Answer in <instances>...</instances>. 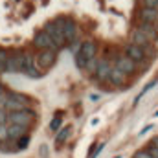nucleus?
Masks as SVG:
<instances>
[{
    "label": "nucleus",
    "instance_id": "f3484780",
    "mask_svg": "<svg viewBox=\"0 0 158 158\" xmlns=\"http://www.w3.org/2000/svg\"><path fill=\"white\" fill-rule=\"evenodd\" d=\"M70 134H72V125H64V127H61V131L55 134V145L61 147V145L68 140Z\"/></svg>",
    "mask_w": 158,
    "mask_h": 158
},
{
    "label": "nucleus",
    "instance_id": "c85d7f7f",
    "mask_svg": "<svg viewBox=\"0 0 158 158\" xmlns=\"http://www.w3.org/2000/svg\"><path fill=\"white\" fill-rule=\"evenodd\" d=\"M9 123V114L6 112V109H0V125H7Z\"/></svg>",
    "mask_w": 158,
    "mask_h": 158
},
{
    "label": "nucleus",
    "instance_id": "f257e3e1",
    "mask_svg": "<svg viewBox=\"0 0 158 158\" xmlns=\"http://www.w3.org/2000/svg\"><path fill=\"white\" fill-rule=\"evenodd\" d=\"M59 57V50H42L35 55V66L40 74H44L46 70H50Z\"/></svg>",
    "mask_w": 158,
    "mask_h": 158
},
{
    "label": "nucleus",
    "instance_id": "7ed1b4c3",
    "mask_svg": "<svg viewBox=\"0 0 158 158\" xmlns=\"http://www.w3.org/2000/svg\"><path fill=\"white\" fill-rule=\"evenodd\" d=\"M53 22L63 30V35H64L66 42H74L76 40V35H77V24H76V20H72L68 17H59Z\"/></svg>",
    "mask_w": 158,
    "mask_h": 158
},
{
    "label": "nucleus",
    "instance_id": "20e7f679",
    "mask_svg": "<svg viewBox=\"0 0 158 158\" xmlns=\"http://www.w3.org/2000/svg\"><path fill=\"white\" fill-rule=\"evenodd\" d=\"M24 57H26V50H13V52H9L7 74H22Z\"/></svg>",
    "mask_w": 158,
    "mask_h": 158
},
{
    "label": "nucleus",
    "instance_id": "c9c22d12",
    "mask_svg": "<svg viewBox=\"0 0 158 158\" xmlns=\"http://www.w3.org/2000/svg\"><path fill=\"white\" fill-rule=\"evenodd\" d=\"M2 94H6V92H4V86H2V83H0V96H2Z\"/></svg>",
    "mask_w": 158,
    "mask_h": 158
},
{
    "label": "nucleus",
    "instance_id": "473e14b6",
    "mask_svg": "<svg viewBox=\"0 0 158 158\" xmlns=\"http://www.w3.org/2000/svg\"><path fill=\"white\" fill-rule=\"evenodd\" d=\"M39 155H40L42 158H48V156H50V151H48V147H46L44 143L39 147Z\"/></svg>",
    "mask_w": 158,
    "mask_h": 158
},
{
    "label": "nucleus",
    "instance_id": "7c9ffc66",
    "mask_svg": "<svg viewBox=\"0 0 158 158\" xmlns=\"http://www.w3.org/2000/svg\"><path fill=\"white\" fill-rule=\"evenodd\" d=\"M145 151H147L153 158H158V147H155V145H151V143H149V145L145 147Z\"/></svg>",
    "mask_w": 158,
    "mask_h": 158
},
{
    "label": "nucleus",
    "instance_id": "393cba45",
    "mask_svg": "<svg viewBox=\"0 0 158 158\" xmlns=\"http://www.w3.org/2000/svg\"><path fill=\"white\" fill-rule=\"evenodd\" d=\"M74 59H76V66H77L79 70H86V59L81 55V53H77V55H74Z\"/></svg>",
    "mask_w": 158,
    "mask_h": 158
},
{
    "label": "nucleus",
    "instance_id": "1a4fd4ad",
    "mask_svg": "<svg viewBox=\"0 0 158 158\" xmlns=\"http://www.w3.org/2000/svg\"><path fill=\"white\" fill-rule=\"evenodd\" d=\"M112 68H114V64H112L109 59H99V66H98V70H96V74H94L96 81H99V83L109 81Z\"/></svg>",
    "mask_w": 158,
    "mask_h": 158
},
{
    "label": "nucleus",
    "instance_id": "e433bc0d",
    "mask_svg": "<svg viewBox=\"0 0 158 158\" xmlns=\"http://www.w3.org/2000/svg\"><path fill=\"white\" fill-rule=\"evenodd\" d=\"M155 116H158V110H156V112H155Z\"/></svg>",
    "mask_w": 158,
    "mask_h": 158
},
{
    "label": "nucleus",
    "instance_id": "5701e85b",
    "mask_svg": "<svg viewBox=\"0 0 158 158\" xmlns=\"http://www.w3.org/2000/svg\"><path fill=\"white\" fill-rule=\"evenodd\" d=\"M17 151H24L28 145H30V134H26V136H22V138H19L17 142Z\"/></svg>",
    "mask_w": 158,
    "mask_h": 158
},
{
    "label": "nucleus",
    "instance_id": "a878e982",
    "mask_svg": "<svg viewBox=\"0 0 158 158\" xmlns=\"http://www.w3.org/2000/svg\"><path fill=\"white\" fill-rule=\"evenodd\" d=\"M61 125H63V121L59 116H55V118L50 121V131H55V132H59L61 131Z\"/></svg>",
    "mask_w": 158,
    "mask_h": 158
},
{
    "label": "nucleus",
    "instance_id": "4be33fe9",
    "mask_svg": "<svg viewBox=\"0 0 158 158\" xmlns=\"http://www.w3.org/2000/svg\"><path fill=\"white\" fill-rule=\"evenodd\" d=\"M156 83H158V79H153L151 83H147V85L143 86V90H142V92L136 96V99H134V105H138V101H140V99H142V98H143V96H145L149 90H151V88H155V85H156Z\"/></svg>",
    "mask_w": 158,
    "mask_h": 158
},
{
    "label": "nucleus",
    "instance_id": "72a5a7b5",
    "mask_svg": "<svg viewBox=\"0 0 158 158\" xmlns=\"http://www.w3.org/2000/svg\"><path fill=\"white\" fill-rule=\"evenodd\" d=\"M151 129H153V125H145V127H143V131H140V134L143 136V134H145V132H149Z\"/></svg>",
    "mask_w": 158,
    "mask_h": 158
},
{
    "label": "nucleus",
    "instance_id": "a211bd4d",
    "mask_svg": "<svg viewBox=\"0 0 158 158\" xmlns=\"http://www.w3.org/2000/svg\"><path fill=\"white\" fill-rule=\"evenodd\" d=\"M7 96H9L13 101L20 103V105H24V107H28L30 103H33V99H31L30 96H26V94H20V92H7Z\"/></svg>",
    "mask_w": 158,
    "mask_h": 158
},
{
    "label": "nucleus",
    "instance_id": "39448f33",
    "mask_svg": "<svg viewBox=\"0 0 158 158\" xmlns=\"http://www.w3.org/2000/svg\"><path fill=\"white\" fill-rule=\"evenodd\" d=\"M44 31L50 35V39L53 40V44L57 46V50H59V48H63L64 44H68L66 39H64V35H63V30H61L55 22H48V24L44 26Z\"/></svg>",
    "mask_w": 158,
    "mask_h": 158
},
{
    "label": "nucleus",
    "instance_id": "6ab92c4d",
    "mask_svg": "<svg viewBox=\"0 0 158 158\" xmlns=\"http://www.w3.org/2000/svg\"><path fill=\"white\" fill-rule=\"evenodd\" d=\"M6 112L7 114H11V112H20V110H24V109H28V107H24V105H20V103H17V101H13L9 96H7V101H6Z\"/></svg>",
    "mask_w": 158,
    "mask_h": 158
},
{
    "label": "nucleus",
    "instance_id": "bb28decb",
    "mask_svg": "<svg viewBox=\"0 0 158 158\" xmlns=\"http://www.w3.org/2000/svg\"><path fill=\"white\" fill-rule=\"evenodd\" d=\"M140 7H149V9H158V0H140Z\"/></svg>",
    "mask_w": 158,
    "mask_h": 158
},
{
    "label": "nucleus",
    "instance_id": "f704fd0d",
    "mask_svg": "<svg viewBox=\"0 0 158 158\" xmlns=\"http://www.w3.org/2000/svg\"><path fill=\"white\" fill-rule=\"evenodd\" d=\"M151 145H155V147H158V136H153V140L149 142Z\"/></svg>",
    "mask_w": 158,
    "mask_h": 158
},
{
    "label": "nucleus",
    "instance_id": "f03ea898",
    "mask_svg": "<svg viewBox=\"0 0 158 158\" xmlns=\"http://www.w3.org/2000/svg\"><path fill=\"white\" fill-rule=\"evenodd\" d=\"M37 119V112L33 109H24L20 112H11L9 114V123H15V125H20V127H31L33 121Z\"/></svg>",
    "mask_w": 158,
    "mask_h": 158
},
{
    "label": "nucleus",
    "instance_id": "aec40b11",
    "mask_svg": "<svg viewBox=\"0 0 158 158\" xmlns=\"http://www.w3.org/2000/svg\"><path fill=\"white\" fill-rule=\"evenodd\" d=\"M7 61H9V52L0 48V74H7Z\"/></svg>",
    "mask_w": 158,
    "mask_h": 158
},
{
    "label": "nucleus",
    "instance_id": "412c9836",
    "mask_svg": "<svg viewBox=\"0 0 158 158\" xmlns=\"http://www.w3.org/2000/svg\"><path fill=\"white\" fill-rule=\"evenodd\" d=\"M105 149V143L101 142V143H94L92 147H90V151H88V156L86 158H98L101 155V151Z\"/></svg>",
    "mask_w": 158,
    "mask_h": 158
},
{
    "label": "nucleus",
    "instance_id": "4468645a",
    "mask_svg": "<svg viewBox=\"0 0 158 158\" xmlns=\"http://www.w3.org/2000/svg\"><path fill=\"white\" fill-rule=\"evenodd\" d=\"M147 39L151 40V42H155L158 40V26H153V24H145V22H138V26H136Z\"/></svg>",
    "mask_w": 158,
    "mask_h": 158
},
{
    "label": "nucleus",
    "instance_id": "2f4dec72",
    "mask_svg": "<svg viewBox=\"0 0 158 158\" xmlns=\"http://www.w3.org/2000/svg\"><path fill=\"white\" fill-rule=\"evenodd\" d=\"M132 158H153V156H151V155H149V153H147L145 149H142V151H136Z\"/></svg>",
    "mask_w": 158,
    "mask_h": 158
},
{
    "label": "nucleus",
    "instance_id": "58836bf2",
    "mask_svg": "<svg viewBox=\"0 0 158 158\" xmlns=\"http://www.w3.org/2000/svg\"><path fill=\"white\" fill-rule=\"evenodd\" d=\"M114 158H119V156H114Z\"/></svg>",
    "mask_w": 158,
    "mask_h": 158
},
{
    "label": "nucleus",
    "instance_id": "423d86ee",
    "mask_svg": "<svg viewBox=\"0 0 158 158\" xmlns=\"http://www.w3.org/2000/svg\"><path fill=\"white\" fill-rule=\"evenodd\" d=\"M114 66L121 70L125 76H132L134 72H136V68H138V64L132 61V59H129L125 53H121V55H116V59H114Z\"/></svg>",
    "mask_w": 158,
    "mask_h": 158
},
{
    "label": "nucleus",
    "instance_id": "2eb2a0df",
    "mask_svg": "<svg viewBox=\"0 0 158 158\" xmlns=\"http://www.w3.org/2000/svg\"><path fill=\"white\" fill-rule=\"evenodd\" d=\"M28 129L26 127H20V125H15V123H7V136H9V140H19V138H22V136H26L28 132H26Z\"/></svg>",
    "mask_w": 158,
    "mask_h": 158
},
{
    "label": "nucleus",
    "instance_id": "cd10ccee",
    "mask_svg": "<svg viewBox=\"0 0 158 158\" xmlns=\"http://www.w3.org/2000/svg\"><path fill=\"white\" fill-rule=\"evenodd\" d=\"M81 46H83L81 40H74V42L70 44V52H74V55H77L79 52H81Z\"/></svg>",
    "mask_w": 158,
    "mask_h": 158
},
{
    "label": "nucleus",
    "instance_id": "f8f14e48",
    "mask_svg": "<svg viewBox=\"0 0 158 158\" xmlns=\"http://www.w3.org/2000/svg\"><path fill=\"white\" fill-rule=\"evenodd\" d=\"M131 42L132 44H136V46H140V48H143V50H149V48H153V42L147 39L138 28H132V31H131Z\"/></svg>",
    "mask_w": 158,
    "mask_h": 158
},
{
    "label": "nucleus",
    "instance_id": "ddd939ff",
    "mask_svg": "<svg viewBox=\"0 0 158 158\" xmlns=\"http://www.w3.org/2000/svg\"><path fill=\"white\" fill-rule=\"evenodd\" d=\"M79 53H81L86 61L98 57V44H96V40H92V39L83 40V46H81V52H79Z\"/></svg>",
    "mask_w": 158,
    "mask_h": 158
},
{
    "label": "nucleus",
    "instance_id": "9d476101",
    "mask_svg": "<svg viewBox=\"0 0 158 158\" xmlns=\"http://www.w3.org/2000/svg\"><path fill=\"white\" fill-rule=\"evenodd\" d=\"M125 55H127L129 59H132L136 64H138V63H143V61H145V57H147L145 50H143V48H140V46H136V44H132V42L125 44Z\"/></svg>",
    "mask_w": 158,
    "mask_h": 158
},
{
    "label": "nucleus",
    "instance_id": "dca6fc26",
    "mask_svg": "<svg viewBox=\"0 0 158 158\" xmlns=\"http://www.w3.org/2000/svg\"><path fill=\"white\" fill-rule=\"evenodd\" d=\"M127 77H129V76H125L121 70H118V68L114 66V68H112V72H110L109 83H112L114 86H121V85H125V83H127Z\"/></svg>",
    "mask_w": 158,
    "mask_h": 158
},
{
    "label": "nucleus",
    "instance_id": "b1692460",
    "mask_svg": "<svg viewBox=\"0 0 158 158\" xmlns=\"http://www.w3.org/2000/svg\"><path fill=\"white\" fill-rule=\"evenodd\" d=\"M98 66H99V59L94 57V59H90V61L86 63V72H88V74H96Z\"/></svg>",
    "mask_w": 158,
    "mask_h": 158
},
{
    "label": "nucleus",
    "instance_id": "9b49d317",
    "mask_svg": "<svg viewBox=\"0 0 158 158\" xmlns=\"http://www.w3.org/2000/svg\"><path fill=\"white\" fill-rule=\"evenodd\" d=\"M136 17H138V22H145V24H153V26H158V9L140 7Z\"/></svg>",
    "mask_w": 158,
    "mask_h": 158
},
{
    "label": "nucleus",
    "instance_id": "c756f323",
    "mask_svg": "<svg viewBox=\"0 0 158 158\" xmlns=\"http://www.w3.org/2000/svg\"><path fill=\"white\" fill-rule=\"evenodd\" d=\"M0 140H2V143L9 140V136H7V125H0Z\"/></svg>",
    "mask_w": 158,
    "mask_h": 158
},
{
    "label": "nucleus",
    "instance_id": "4c0bfd02",
    "mask_svg": "<svg viewBox=\"0 0 158 158\" xmlns=\"http://www.w3.org/2000/svg\"><path fill=\"white\" fill-rule=\"evenodd\" d=\"M0 147H2V140H0Z\"/></svg>",
    "mask_w": 158,
    "mask_h": 158
},
{
    "label": "nucleus",
    "instance_id": "0eeeda50",
    "mask_svg": "<svg viewBox=\"0 0 158 158\" xmlns=\"http://www.w3.org/2000/svg\"><path fill=\"white\" fill-rule=\"evenodd\" d=\"M33 48H37L39 52L42 50H57V46L53 44V40L50 39V35L46 31H37L33 37Z\"/></svg>",
    "mask_w": 158,
    "mask_h": 158
},
{
    "label": "nucleus",
    "instance_id": "6e6552de",
    "mask_svg": "<svg viewBox=\"0 0 158 158\" xmlns=\"http://www.w3.org/2000/svg\"><path fill=\"white\" fill-rule=\"evenodd\" d=\"M22 74L28 76L31 79H39L42 74L37 70L35 66V55H31L30 52H26V57H24V66H22Z\"/></svg>",
    "mask_w": 158,
    "mask_h": 158
}]
</instances>
